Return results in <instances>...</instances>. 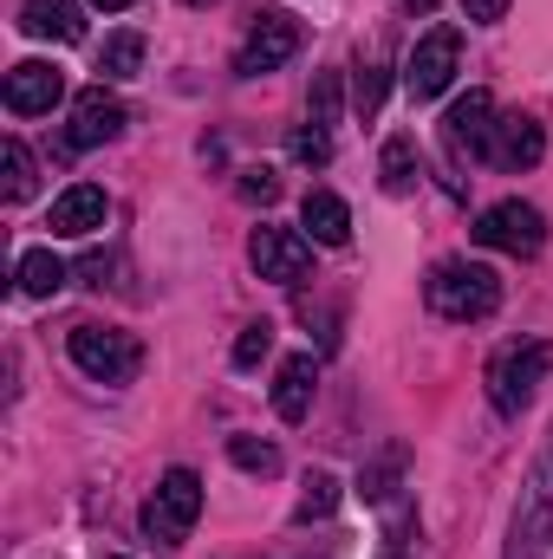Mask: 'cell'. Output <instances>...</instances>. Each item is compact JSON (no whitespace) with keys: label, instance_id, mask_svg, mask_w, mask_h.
<instances>
[{"label":"cell","instance_id":"d6a6232c","mask_svg":"<svg viewBox=\"0 0 553 559\" xmlns=\"http://www.w3.org/2000/svg\"><path fill=\"white\" fill-rule=\"evenodd\" d=\"M183 7H215V0H183Z\"/></svg>","mask_w":553,"mask_h":559},{"label":"cell","instance_id":"7a4b0ae2","mask_svg":"<svg viewBox=\"0 0 553 559\" xmlns=\"http://www.w3.org/2000/svg\"><path fill=\"white\" fill-rule=\"evenodd\" d=\"M66 352H72V365H79L92 384H131L143 371V345L131 332H118V325H72Z\"/></svg>","mask_w":553,"mask_h":559},{"label":"cell","instance_id":"277c9868","mask_svg":"<svg viewBox=\"0 0 553 559\" xmlns=\"http://www.w3.org/2000/svg\"><path fill=\"white\" fill-rule=\"evenodd\" d=\"M482 248H495V254H515V261H534L541 248H548V215L534 209V202H521V195H508V202H489L482 215H475V228H469Z\"/></svg>","mask_w":553,"mask_h":559},{"label":"cell","instance_id":"ffe728a7","mask_svg":"<svg viewBox=\"0 0 553 559\" xmlns=\"http://www.w3.org/2000/svg\"><path fill=\"white\" fill-rule=\"evenodd\" d=\"M98 72L105 79H138L143 72V33H111L105 52H98Z\"/></svg>","mask_w":553,"mask_h":559},{"label":"cell","instance_id":"44dd1931","mask_svg":"<svg viewBox=\"0 0 553 559\" xmlns=\"http://www.w3.org/2000/svg\"><path fill=\"white\" fill-rule=\"evenodd\" d=\"M0 169H7L0 195H7V202H26V195H33V150H26L20 138H7L0 143Z\"/></svg>","mask_w":553,"mask_h":559},{"label":"cell","instance_id":"603a6c76","mask_svg":"<svg viewBox=\"0 0 553 559\" xmlns=\"http://www.w3.org/2000/svg\"><path fill=\"white\" fill-rule=\"evenodd\" d=\"M339 508V481L332 475H306V495H299V508H293V521L306 527V521H326Z\"/></svg>","mask_w":553,"mask_h":559},{"label":"cell","instance_id":"ac0fdd59","mask_svg":"<svg viewBox=\"0 0 553 559\" xmlns=\"http://www.w3.org/2000/svg\"><path fill=\"white\" fill-rule=\"evenodd\" d=\"M13 286H20L26 299H52V293L66 286V261H59L52 248H26L20 267H13Z\"/></svg>","mask_w":553,"mask_h":559},{"label":"cell","instance_id":"9a60e30c","mask_svg":"<svg viewBox=\"0 0 553 559\" xmlns=\"http://www.w3.org/2000/svg\"><path fill=\"white\" fill-rule=\"evenodd\" d=\"M313 384H319L313 352H293V358L274 371V417L280 423H306V411H313Z\"/></svg>","mask_w":553,"mask_h":559},{"label":"cell","instance_id":"7c38bea8","mask_svg":"<svg viewBox=\"0 0 553 559\" xmlns=\"http://www.w3.org/2000/svg\"><path fill=\"white\" fill-rule=\"evenodd\" d=\"M125 124H131V111H125L105 85H92V92H79V105H72V131H66V143H72V150H98V143L118 138Z\"/></svg>","mask_w":553,"mask_h":559},{"label":"cell","instance_id":"d6986e66","mask_svg":"<svg viewBox=\"0 0 553 559\" xmlns=\"http://www.w3.org/2000/svg\"><path fill=\"white\" fill-rule=\"evenodd\" d=\"M416 138L411 131H398V138L385 143V156H378V182L391 189V195H404V189H416Z\"/></svg>","mask_w":553,"mask_h":559},{"label":"cell","instance_id":"83f0119b","mask_svg":"<svg viewBox=\"0 0 553 559\" xmlns=\"http://www.w3.org/2000/svg\"><path fill=\"white\" fill-rule=\"evenodd\" d=\"M293 163H332V138L319 131V124H306V131H293Z\"/></svg>","mask_w":553,"mask_h":559},{"label":"cell","instance_id":"f546056e","mask_svg":"<svg viewBox=\"0 0 553 559\" xmlns=\"http://www.w3.org/2000/svg\"><path fill=\"white\" fill-rule=\"evenodd\" d=\"M462 20H475V26H495V20H508V0H462Z\"/></svg>","mask_w":553,"mask_h":559},{"label":"cell","instance_id":"4fadbf2b","mask_svg":"<svg viewBox=\"0 0 553 559\" xmlns=\"http://www.w3.org/2000/svg\"><path fill=\"white\" fill-rule=\"evenodd\" d=\"M105 215H111V195H105L98 182H72V189L52 202L46 228H52V235H66V241H85V235H98V228H105Z\"/></svg>","mask_w":553,"mask_h":559},{"label":"cell","instance_id":"d4e9b609","mask_svg":"<svg viewBox=\"0 0 553 559\" xmlns=\"http://www.w3.org/2000/svg\"><path fill=\"white\" fill-rule=\"evenodd\" d=\"M398 468H404V449H385V462L358 468V495H365V501H385V495H391V481H398Z\"/></svg>","mask_w":553,"mask_h":559},{"label":"cell","instance_id":"4dcf8cb0","mask_svg":"<svg viewBox=\"0 0 553 559\" xmlns=\"http://www.w3.org/2000/svg\"><path fill=\"white\" fill-rule=\"evenodd\" d=\"M92 7H105V13H125V7H138V0H92Z\"/></svg>","mask_w":553,"mask_h":559},{"label":"cell","instance_id":"5b68a950","mask_svg":"<svg viewBox=\"0 0 553 559\" xmlns=\"http://www.w3.org/2000/svg\"><path fill=\"white\" fill-rule=\"evenodd\" d=\"M553 540V436L541 449V462L528 468V488H521V508H515V527H508V554L502 559H541Z\"/></svg>","mask_w":553,"mask_h":559},{"label":"cell","instance_id":"8992f818","mask_svg":"<svg viewBox=\"0 0 553 559\" xmlns=\"http://www.w3.org/2000/svg\"><path fill=\"white\" fill-rule=\"evenodd\" d=\"M196 514H202V475H196V468H169V475L156 481L150 508H143V534L163 540V547H176V540L196 527Z\"/></svg>","mask_w":553,"mask_h":559},{"label":"cell","instance_id":"484cf974","mask_svg":"<svg viewBox=\"0 0 553 559\" xmlns=\"http://www.w3.org/2000/svg\"><path fill=\"white\" fill-rule=\"evenodd\" d=\"M385 66H358V85H352V111L358 118H378V105H385Z\"/></svg>","mask_w":553,"mask_h":559},{"label":"cell","instance_id":"ba28073f","mask_svg":"<svg viewBox=\"0 0 553 559\" xmlns=\"http://www.w3.org/2000/svg\"><path fill=\"white\" fill-rule=\"evenodd\" d=\"M299 20L293 13H261L255 26H248V39H242V52H235V72L242 79H261V72H280L293 52H299Z\"/></svg>","mask_w":553,"mask_h":559},{"label":"cell","instance_id":"9c48e42d","mask_svg":"<svg viewBox=\"0 0 553 559\" xmlns=\"http://www.w3.org/2000/svg\"><path fill=\"white\" fill-rule=\"evenodd\" d=\"M248 261H255V274L274 280V286H299L306 267H313V241H306V235H293V228H255Z\"/></svg>","mask_w":553,"mask_h":559},{"label":"cell","instance_id":"836d02e7","mask_svg":"<svg viewBox=\"0 0 553 559\" xmlns=\"http://www.w3.org/2000/svg\"><path fill=\"white\" fill-rule=\"evenodd\" d=\"M385 559H398V554H385Z\"/></svg>","mask_w":553,"mask_h":559},{"label":"cell","instance_id":"2e32d148","mask_svg":"<svg viewBox=\"0 0 553 559\" xmlns=\"http://www.w3.org/2000/svg\"><path fill=\"white\" fill-rule=\"evenodd\" d=\"M299 228H306V241H319V248H345V241H352V209H345L332 189H306Z\"/></svg>","mask_w":553,"mask_h":559},{"label":"cell","instance_id":"1f68e13d","mask_svg":"<svg viewBox=\"0 0 553 559\" xmlns=\"http://www.w3.org/2000/svg\"><path fill=\"white\" fill-rule=\"evenodd\" d=\"M404 7H411V13H430V7H436V0H404Z\"/></svg>","mask_w":553,"mask_h":559},{"label":"cell","instance_id":"7402d4cb","mask_svg":"<svg viewBox=\"0 0 553 559\" xmlns=\"http://www.w3.org/2000/svg\"><path fill=\"white\" fill-rule=\"evenodd\" d=\"M228 462H235V468H248V475H274L280 449H274V442H261V436H228Z\"/></svg>","mask_w":553,"mask_h":559},{"label":"cell","instance_id":"4316f807","mask_svg":"<svg viewBox=\"0 0 553 559\" xmlns=\"http://www.w3.org/2000/svg\"><path fill=\"white\" fill-rule=\"evenodd\" d=\"M306 124H319V131L339 124V72H319V85H313V118H306Z\"/></svg>","mask_w":553,"mask_h":559},{"label":"cell","instance_id":"f1b7e54d","mask_svg":"<svg viewBox=\"0 0 553 559\" xmlns=\"http://www.w3.org/2000/svg\"><path fill=\"white\" fill-rule=\"evenodd\" d=\"M274 195H280V176H274V169H242V202H261V209H268Z\"/></svg>","mask_w":553,"mask_h":559},{"label":"cell","instance_id":"30bf717a","mask_svg":"<svg viewBox=\"0 0 553 559\" xmlns=\"http://www.w3.org/2000/svg\"><path fill=\"white\" fill-rule=\"evenodd\" d=\"M495 98L489 92H469V98H456L449 105V118H443V143H449V156H482L489 163V143H495Z\"/></svg>","mask_w":553,"mask_h":559},{"label":"cell","instance_id":"6da1fadb","mask_svg":"<svg viewBox=\"0 0 553 559\" xmlns=\"http://www.w3.org/2000/svg\"><path fill=\"white\" fill-rule=\"evenodd\" d=\"M423 299H430L436 319L469 325V319H489L502 306V274L482 267V261H436V274L423 280Z\"/></svg>","mask_w":553,"mask_h":559},{"label":"cell","instance_id":"3957f363","mask_svg":"<svg viewBox=\"0 0 553 559\" xmlns=\"http://www.w3.org/2000/svg\"><path fill=\"white\" fill-rule=\"evenodd\" d=\"M548 371H553V345L548 338L495 352V365H489V404H495L502 417H521V411L534 404V391L548 384Z\"/></svg>","mask_w":553,"mask_h":559},{"label":"cell","instance_id":"5bb4252c","mask_svg":"<svg viewBox=\"0 0 553 559\" xmlns=\"http://www.w3.org/2000/svg\"><path fill=\"white\" fill-rule=\"evenodd\" d=\"M541 156H548V131H541L534 118H521V111H515V118H502V124H495V143H489V163H495V169L521 176V169H534Z\"/></svg>","mask_w":553,"mask_h":559},{"label":"cell","instance_id":"52a82bcc","mask_svg":"<svg viewBox=\"0 0 553 559\" xmlns=\"http://www.w3.org/2000/svg\"><path fill=\"white\" fill-rule=\"evenodd\" d=\"M456 59H462L456 26H430V33L411 46V59H404V92H411L416 105L443 98V92H449V79H456Z\"/></svg>","mask_w":553,"mask_h":559},{"label":"cell","instance_id":"8fae6325","mask_svg":"<svg viewBox=\"0 0 553 559\" xmlns=\"http://www.w3.org/2000/svg\"><path fill=\"white\" fill-rule=\"evenodd\" d=\"M59 98H66V72H59V66L20 59V66L7 72V111H13V118H39V111H52Z\"/></svg>","mask_w":553,"mask_h":559},{"label":"cell","instance_id":"cb8c5ba5","mask_svg":"<svg viewBox=\"0 0 553 559\" xmlns=\"http://www.w3.org/2000/svg\"><path fill=\"white\" fill-rule=\"evenodd\" d=\"M268 352H274V325H268V319L242 325V338H235V371H255Z\"/></svg>","mask_w":553,"mask_h":559},{"label":"cell","instance_id":"e0dca14e","mask_svg":"<svg viewBox=\"0 0 553 559\" xmlns=\"http://www.w3.org/2000/svg\"><path fill=\"white\" fill-rule=\"evenodd\" d=\"M20 33L79 46V39H85V13H79L72 0H26V7H20Z\"/></svg>","mask_w":553,"mask_h":559}]
</instances>
